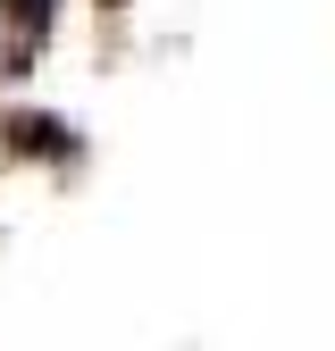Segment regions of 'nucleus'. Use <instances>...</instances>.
<instances>
[{"mask_svg":"<svg viewBox=\"0 0 335 351\" xmlns=\"http://www.w3.org/2000/svg\"><path fill=\"white\" fill-rule=\"evenodd\" d=\"M9 17H17L34 42H42V25H51V0H9Z\"/></svg>","mask_w":335,"mask_h":351,"instance_id":"1","label":"nucleus"}]
</instances>
